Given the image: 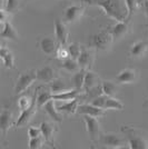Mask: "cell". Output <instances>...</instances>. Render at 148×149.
<instances>
[{"label":"cell","mask_w":148,"mask_h":149,"mask_svg":"<svg viewBox=\"0 0 148 149\" xmlns=\"http://www.w3.org/2000/svg\"><path fill=\"white\" fill-rule=\"evenodd\" d=\"M86 2L99 6L105 13L116 21H124L127 18V7L121 0H85Z\"/></svg>","instance_id":"6da1fadb"},{"label":"cell","mask_w":148,"mask_h":149,"mask_svg":"<svg viewBox=\"0 0 148 149\" xmlns=\"http://www.w3.org/2000/svg\"><path fill=\"white\" fill-rule=\"evenodd\" d=\"M120 131L126 137L128 147L131 149H148V135L133 126H121Z\"/></svg>","instance_id":"7a4b0ae2"},{"label":"cell","mask_w":148,"mask_h":149,"mask_svg":"<svg viewBox=\"0 0 148 149\" xmlns=\"http://www.w3.org/2000/svg\"><path fill=\"white\" fill-rule=\"evenodd\" d=\"M98 145H101L104 148L117 149V148H125L126 145H128L127 139L125 136H120L118 134H100L98 138Z\"/></svg>","instance_id":"3957f363"},{"label":"cell","mask_w":148,"mask_h":149,"mask_svg":"<svg viewBox=\"0 0 148 149\" xmlns=\"http://www.w3.org/2000/svg\"><path fill=\"white\" fill-rule=\"evenodd\" d=\"M112 42H114V38L111 36L108 28L94 35L90 38V46H91V48L96 50L106 51L110 48Z\"/></svg>","instance_id":"277c9868"},{"label":"cell","mask_w":148,"mask_h":149,"mask_svg":"<svg viewBox=\"0 0 148 149\" xmlns=\"http://www.w3.org/2000/svg\"><path fill=\"white\" fill-rule=\"evenodd\" d=\"M36 80H37L36 70H29V71H26V72L20 74L17 81H16L15 88H13L15 95L24 93Z\"/></svg>","instance_id":"5b68a950"},{"label":"cell","mask_w":148,"mask_h":149,"mask_svg":"<svg viewBox=\"0 0 148 149\" xmlns=\"http://www.w3.org/2000/svg\"><path fill=\"white\" fill-rule=\"evenodd\" d=\"M84 121L86 125V130L90 140L93 143H97L98 138L100 136V125L98 119L96 117H91L88 115H84Z\"/></svg>","instance_id":"8992f818"},{"label":"cell","mask_w":148,"mask_h":149,"mask_svg":"<svg viewBox=\"0 0 148 149\" xmlns=\"http://www.w3.org/2000/svg\"><path fill=\"white\" fill-rule=\"evenodd\" d=\"M37 106H36V93L34 95V98H32V102L31 105L25 109V110H21V113L18 117V119L16 120V123H13L15 128H20V127H24L28 124L31 120V118L34 117L35 112L37 111Z\"/></svg>","instance_id":"52a82bcc"},{"label":"cell","mask_w":148,"mask_h":149,"mask_svg":"<svg viewBox=\"0 0 148 149\" xmlns=\"http://www.w3.org/2000/svg\"><path fill=\"white\" fill-rule=\"evenodd\" d=\"M130 28H131V25H130L129 19H125L124 21H118L115 26L108 27L111 36L114 38V41L123 39L128 32H130Z\"/></svg>","instance_id":"ba28073f"},{"label":"cell","mask_w":148,"mask_h":149,"mask_svg":"<svg viewBox=\"0 0 148 149\" xmlns=\"http://www.w3.org/2000/svg\"><path fill=\"white\" fill-rule=\"evenodd\" d=\"M77 62H78L80 68L89 70L91 68L93 63L95 62V49L94 48H84V47H81L80 55L77 58Z\"/></svg>","instance_id":"9c48e42d"},{"label":"cell","mask_w":148,"mask_h":149,"mask_svg":"<svg viewBox=\"0 0 148 149\" xmlns=\"http://www.w3.org/2000/svg\"><path fill=\"white\" fill-rule=\"evenodd\" d=\"M54 25H55L56 40H57L58 45H60V46H66L67 40H68V36H69L67 24H66L65 21L60 20V19H55Z\"/></svg>","instance_id":"30bf717a"},{"label":"cell","mask_w":148,"mask_h":149,"mask_svg":"<svg viewBox=\"0 0 148 149\" xmlns=\"http://www.w3.org/2000/svg\"><path fill=\"white\" fill-rule=\"evenodd\" d=\"M85 13V7L73 5L65 9L64 11V21L66 24H74L81 18Z\"/></svg>","instance_id":"8fae6325"},{"label":"cell","mask_w":148,"mask_h":149,"mask_svg":"<svg viewBox=\"0 0 148 149\" xmlns=\"http://www.w3.org/2000/svg\"><path fill=\"white\" fill-rule=\"evenodd\" d=\"M40 130L45 143H47L52 148H55V132L57 131L56 127L48 121H43L40 125Z\"/></svg>","instance_id":"7c38bea8"},{"label":"cell","mask_w":148,"mask_h":149,"mask_svg":"<svg viewBox=\"0 0 148 149\" xmlns=\"http://www.w3.org/2000/svg\"><path fill=\"white\" fill-rule=\"evenodd\" d=\"M13 125V112L9 108H3L0 112V132L2 136H7V132Z\"/></svg>","instance_id":"4fadbf2b"},{"label":"cell","mask_w":148,"mask_h":149,"mask_svg":"<svg viewBox=\"0 0 148 149\" xmlns=\"http://www.w3.org/2000/svg\"><path fill=\"white\" fill-rule=\"evenodd\" d=\"M77 113H79V115H88V116L98 118V117H103L105 115L106 110L91 105V104H82V105H78Z\"/></svg>","instance_id":"5bb4252c"},{"label":"cell","mask_w":148,"mask_h":149,"mask_svg":"<svg viewBox=\"0 0 148 149\" xmlns=\"http://www.w3.org/2000/svg\"><path fill=\"white\" fill-rule=\"evenodd\" d=\"M148 50V42L147 41H137L131 45L129 49V56L133 59H140L145 56V54Z\"/></svg>","instance_id":"9a60e30c"},{"label":"cell","mask_w":148,"mask_h":149,"mask_svg":"<svg viewBox=\"0 0 148 149\" xmlns=\"http://www.w3.org/2000/svg\"><path fill=\"white\" fill-rule=\"evenodd\" d=\"M39 46H40V49L45 55L50 56V55L55 54L56 50H57V40H55L52 37L47 36V37L41 38Z\"/></svg>","instance_id":"2e32d148"},{"label":"cell","mask_w":148,"mask_h":149,"mask_svg":"<svg viewBox=\"0 0 148 149\" xmlns=\"http://www.w3.org/2000/svg\"><path fill=\"white\" fill-rule=\"evenodd\" d=\"M36 77H37V80L41 82H50L55 78H57L55 69L50 66H46L39 70H36Z\"/></svg>","instance_id":"e0dca14e"},{"label":"cell","mask_w":148,"mask_h":149,"mask_svg":"<svg viewBox=\"0 0 148 149\" xmlns=\"http://www.w3.org/2000/svg\"><path fill=\"white\" fill-rule=\"evenodd\" d=\"M137 79V74L134 69L126 68L116 76V81L119 84H131Z\"/></svg>","instance_id":"ac0fdd59"},{"label":"cell","mask_w":148,"mask_h":149,"mask_svg":"<svg viewBox=\"0 0 148 149\" xmlns=\"http://www.w3.org/2000/svg\"><path fill=\"white\" fill-rule=\"evenodd\" d=\"M43 109H45L46 113H47L54 121H56V123H61L62 121V116L59 113V111L57 110V107H56V105H55V100L54 99L48 100V101L43 105Z\"/></svg>","instance_id":"d6986e66"},{"label":"cell","mask_w":148,"mask_h":149,"mask_svg":"<svg viewBox=\"0 0 148 149\" xmlns=\"http://www.w3.org/2000/svg\"><path fill=\"white\" fill-rule=\"evenodd\" d=\"M80 93H79L77 89L71 88V89L66 90V91H62V93H51V98L54 100H57V101H70V100L78 98V96Z\"/></svg>","instance_id":"ffe728a7"},{"label":"cell","mask_w":148,"mask_h":149,"mask_svg":"<svg viewBox=\"0 0 148 149\" xmlns=\"http://www.w3.org/2000/svg\"><path fill=\"white\" fill-rule=\"evenodd\" d=\"M100 84V78L96 72H93L90 70H87L85 74V80H84V88L82 91H87L91 88L96 87Z\"/></svg>","instance_id":"44dd1931"},{"label":"cell","mask_w":148,"mask_h":149,"mask_svg":"<svg viewBox=\"0 0 148 149\" xmlns=\"http://www.w3.org/2000/svg\"><path fill=\"white\" fill-rule=\"evenodd\" d=\"M0 39H10L13 41H18L19 40L18 32L9 21L3 24V29L0 32Z\"/></svg>","instance_id":"7402d4cb"},{"label":"cell","mask_w":148,"mask_h":149,"mask_svg":"<svg viewBox=\"0 0 148 149\" xmlns=\"http://www.w3.org/2000/svg\"><path fill=\"white\" fill-rule=\"evenodd\" d=\"M87 69L80 68L78 71H76L73 77H71V85L73 88L77 89L79 93H82L84 88V80H85V74H86Z\"/></svg>","instance_id":"603a6c76"},{"label":"cell","mask_w":148,"mask_h":149,"mask_svg":"<svg viewBox=\"0 0 148 149\" xmlns=\"http://www.w3.org/2000/svg\"><path fill=\"white\" fill-rule=\"evenodd\" d=\"M0 59L3 61V65H5L6 68H15V57H13V52L7 47H1V49H0Z\"/></svg>","instance_id":"cb8c5ba5"},{"label":"cell","mask_w":148,"mask_h":149,"mask_svg":"<svg viewBox=\"0 0 148 149\" xmlns=\"http://www.w3.org/2000/svg\"><path fill=\"white\" fill-rule=\"evenodd\" d=\"M77 108H78V98L70 101H64L62 105L57 107V110L59 112H65L67 115H75L77 112Z\"/></svg>","instance_id":"d4e9b609"},{"label":"cell","mask_w":148,"mask_h":149,"mask_svg":"<svg viewBox=\"0 0 148 149\" xmlns=\"http://www.w3.org/2000/svg\"><path fill=\"white\" fill-rule=\"evenodd\" d=\"M69 89H71V88L68 87V85L61 78H55L52 81H50L49 90L51 93H59L62 91H66V90H69Z\"/></svg>","instance_id":"484cf974"},{"label":"cell","mask_w":148,"mask_h":149,"mask_svg":"<svg viewBox=\"0 0 148 149\" xmlns=\"http://www.w3.org/2000/svg\"><path fill=\"white\" fill-rule=\"evenodd\" d=\"M60 68L65 69L66 71L70 72V74H75L76 71H78L80 67L78 65V62L76 59H73V58H66L64 60H60Z\"/></svg>","instance_id":"4316f807"},{"label":"cell","mask_w":148,"mask_h":149,"mask_svg":"<svg viewBox=\"0 0 148 149\" xmlns=\"http://www.w3.org/2000/svg\"><path fill=\"white\" fill-rule=\"evenodd\" d=\"M50 99H52V98H51V93L49 89L48 90L43 89L41 91H38V88L36 89V106L38 109L43 107V105Z\"/></svg>","instance_id":"83f0119b"},{"label":"cell","mask_w":148,"mask_h":149,"mask_svg":"<svg viewBox=\"0 0 148 149\" xmlns=\"http://www.w3.org/2000/svg\"><path fill=\"white\" fill-rule=\"evenodd\" d=\"M101 85V90H103V93L108 96V97H115V95L117 93L118 87L117 85L112 81L109 80H105L100 82Z\"/></svg>","instance_id":"f1b7e54d"},{"label":"cell","mask_w":148,"mask_h":149,"mask_svg":"<svg viewBox=\"0 0 148 149\" xmlns=\"http://www.w3.org/2000/svg\"><path fill=\"white\" fill-rule=\"evenodd\" d=\"M109 109L123 110L124 105L118 99H116L115 97H107L105 104V110H109Z\"/></svg>","instance_id":"f546056e"},{"label":"cell","mask_w":148,"mask_h":149,"mask_svg":"<svg viewBox=\"0 0 148 149\" xmlns=\"http://www.w3.org/2000/svg\"><path fill=\"white\" fill-rule=\"evenodd\" d=\"M67 50H68V52H69V57L77 60V58L80 55L81 46L78 44V42H73V44H70L67 47Z\"/></svg>","instance_id":"4dcf8cb0"},{"label":"cell","mask_w":148,"mask_h":149,"mask_svg":"<svg viewBox=\"0 0 148 149\" xmlns=\"http://www.w3.org/2000/svg\"><path fill=\"white\" fill-rule=\"evenodd\" d=\"M85 93H86V98H87V99L89 100V101H91L94 98L98 97L99 95H101V93H103V90H101V85L99 84V85H97L96 87L91 88V89L87 90V91H85Z\"/></svg>","instance_id":"1f68e13d"},{"label":"cell","mask_w":148,"mask_h":149,"mask_svg":"<svg viewBox=\"0 0 148 149\" xmlns=\"http://www.w3.org/2000/svg\"><path fill=\"white\" fill-rule=\"evenodd\" d=\"M43 138H41V136L39 137H34V138H29V143H28V147L30 149H39L43 147Z\"/></svg>","instance_id":"d6a6232c"},{"label":"cell","mask_w":148,"mask_h":149,"mask_svg":"<svg viewBox=\"0 0 148 149\" xmlns=\"http://www.w3.org/2000/svg\"><path fill=\"white\" fill-rule=\"evenodd\" d=\"M125 3H126V7H127V18L126 19H131V16L134 15L135 10L138 7V3H137V0H125Z\"/></svg>","instance_id":"836d02e7"},{"label":"cell","mask_w":148,"mask_h":149,"mask_svg":"<svg viewBox=\"0 0 148 149\" xmlns=\"http://www.w3.org/2000/svg\"><path fill=\"white\" fill-rule=\"evenodd\" d=\"M107 97H108V96L101 93V95H99L98 97L94 98V99L90 101V104L94 106H96V107H99V108H101V109H105V104H106Z\"/></svg>","instance_id":"e575fe53"},{"label":"cell","mask_w":148,"mask_h":149,"mask_svg":"<svg viewBox=\"0 0 148 149\" xmlns=\"http://www.w3.org/2000/svg\"><path fill=\"white\" fill-rule=\"evenodd\" d=\"M19 9V0H7L6 10L9 13H17Z\"/></svg>","instance_id":"d590c367"},{"label":"cell","mask_w":148,"mask_h":149,"mask_svg":"<svg viewBox=\"0 0 148 149\" xmlns=\"http://www.w3.org/2000/svg\"><path fill=\"white\" fill-rule=\"evenodd\" d=\"M31 102H32V99H31L30 97H28V96H22V97H20L18 100L19 109H20V110H25V109H27V108L31 105Z\"/></svg>","instance_id":"8d00e7d4"},{"label":"cell","mask_w":148,"mask_h":149,"mask_svg":"<svg viewBox=\"0 0 148 149\" xmlns=\"http://www.w3.org/2000/svg\"><path fill=\"white\" fill-rule=\"evenodd\" d=\"M56 55H57V59H59V60H64V59H66V58H69V52H68L67 50V47H65V46H60L58 49L56 50Z\"/></svg>","instance_id":"74e56055"},{"label":"cell","mask_w":148,"mask_h":149,"mask_svg":"<svg viewBox=\"0 0 148 149\" xmlns=\"http://www.w3.org/2000/svg\"><path fill=\"white\" fill-rule=\"evenodd\" d=\"M28 136H29V138L41 136V130H40V128H39V127H34V126L29 127V129H28Z\"/></svg>","instance_id":"f35d334b"},{"label":"cell","mask_w":148,"mask_h":149,"mask_svg":"<svg viewBox=\"0 0 148 149\" xmlns=\"http://www.w3.org/2000/svg\"><path fill=\"white\" fill-rule=\"evenodd\" d=\"M8 17H9V13L7 10L0 9V24H5L8 21Z\"/></svg>","instance_id":"ab89813d"},{"label":"cell","mask_w":148,"mask_h":149,"mask_svg":"<svg viewBox=\"0 0 148 149\" xmlns=\"http://www.w3.org/2000/svg\"><path fill=\"white\" fill-rule=\"evenodd\" d=\"M144 10H145V13H146V18H147V24H148V0H144Z\"/></svg>","instance_id":"60d3db41"},{"label":"cell","mask_w":148,"mask_h":149,"mask_svg":"<svg viewBox=\"0 0 148 149\" xmlns=\"http://www.w3.org/2000/svg\"><path fill=\"white\" fill-rule=\"evenodd\" d=\"M144 107H148V98H147V100L145 101V104H144Z\"/></svg>","instance_id":"b9f144b4"},{"label":"cell","mask_w":148,"mask_h":149,"mask_svg":"<svg viewBox=\"0 0 148 149\" xmlns=\"http://www.w3.org/2000/svg\"><path fill=\"white\" fill-rule=\"evenodd\" d=\"M3 5V0H0V7Z\"/></svg>","instance_id":"7bdbcfd3"},{"label":"cell","mask_w":148,"mask_h":149,"mask_svg":"<svg viewBox=\"0 0 148 149\" xmlns=\"http://www.w3.org/2000/svg\"><path fill=\"white\" fill-rule=\"evenodd\" d=\"M0 49H1V45H0Z\"/></svg>","instance_id":"ee69618b"}]
</instances>
